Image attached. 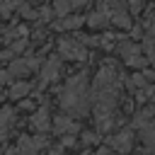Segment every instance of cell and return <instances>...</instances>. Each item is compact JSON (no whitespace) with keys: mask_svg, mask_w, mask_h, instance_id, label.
Instances as JSON below:
<instances>
[{"mask_svg":"<svg viewBox=\"0 0 155 155\" xmlns=\"http://www.w3.org/2000/svg\"><path fill=\"white\" fill-rule=\"evenodd\" d=\"M61 107L70 114H85L90 107V90H87V75L78 73L73 75L65 87L61 90Z\"/></svg>","mask_w":155,"mask_h":155,"instance_id":"cell-1","label":"cell"},{"mask_svg":"<svg viewBox=\"0 0 155 155\" xmlns=\"http://www.w3.org/2000/svg\"><path fill=\"white\" fill-rule=\"evenodd\" d=\"M58 53L61 58H68V61H85L87 58V46L82 39H73V36H65L58 41Z\"/></svg>","mask_w":155,"mask_h":155,"instance_id":"cell-2","label":"cell"},{"mask_svg":"<svg viewBox=\"0 0 155 155\" xmlns=\"http://www.w3.org/2000/svg\"><path fill=\"white\" fill-rule=\"evenodd\" d=\"M39 68H41L39 56H24V58H12L7 73H10V78H24V75H29L31 70H39Z\"/></svg>","mask_w":155,"mask_h":155,"instance_id":"cell-3","label":"cell"},{"mask_svg":"<svg viewBox=\"0 0 155 155\" xmlns=\"http://www.w3.org/2000/svg\"><path fill=\"white\" fill-rule=\"evenodd\" d=\"M41 73H39V87H46L48 82H53V80H58V75H61V61H58V56H53V58H48L46 63H41V68H39Z\"/></svg>","mask_w":155,"mask_h":155,"instance_id":"cell-4","label":"cell"},{"mask_svg":"<svg viewBox=\"0 0 155 155\" xmlns=\"http://www.w3.org/2000/svg\"><path fill=\"white\" fill-rule=\"evenodd\" d=\"M119 51H121V56H124V61H126L128 65L140 68V65H145V63H148V58H143V56H140V48H138L136 44H131V41H124V44L119 46Z\"/></svg>","mask_w":155,"mask_h":155,"instance_id":"cell-5","label":"cell"},{"mask_svg":"<svg viewBox=\"0 0 155 155\" xmlns=\"http://www.w3.org/2000/svg\"><path fill=\"white\" fill-rule=\"evenodd\" d=\"M131 145H133V133L131 131H119V133H114L109 138V148H114L119 153H128Z\"/></svg>","mask_w":155,"mask_h":155,"instance_id":"cell-6","label":"cell"},{"mask_svg":"<svg viewBox=\"0 0 155 155\" xmlns=\"http://www.w3.org/2000/svg\"><path fill=\"white\" fill-rule=\"evenodd\" d=\"M31 126L39 131V133H44V131H48V126H51V119H48V109L46 107H39L34 114H31Z\"/></svg>","mask_w":155,"mask_h":155,"instance_id":"cell-7","label":"cell"},{"mask_svg":"<svg viewBox=\"0 0 155 155\" xmlns=\"http://www.w3.org/2000/svg\"><path fill=\"white\" fill-rule=\"evenodd\" d=\"M12 121H15V111H12L10 107H0V143L10 136Z\"/></svg>","mask_w":155,"mask_h":155,"instance_id":"cell-8","label":"cell"},{"mask_svg":"<svg viewBox=\"0 0 155 155\" xmlns=\"http://www.w3.org/2000/svg\"><path fill=\"white\" fill-rule=\"evenodd\" d=\"M85 22H87L92 29H102V27H107V24H109V10L102 5V7H99V10H94L90 17H85Z\"/></svg>","mask_w":155,"mask_h":155,"instance_id":"cell-9","label":"cell"},{"mask_svg":"<svg viewBox=\"0 0 155 155\" xmlns=\"http://www.w3.org/2000/svg\"><path fill=\"white\" fill-rule=\"evenodd\" d=\"M53 126H56V133L58 136H73V133H78V124L70 116H56Z\"/></svg>","mask_w":155,"mask_h":155,"instance_id":"cell-10","label":"cell"},{"mask_svg":"<svg viewBox=\"0 0 155 155\" xmlns=\"http://www.w3.org/2000/svg\"><path fill=\"white\" fill-rule=\"evenodd\" d=\"M29 92H31V82H27V80H17V82H12V85H10V92H7V97L19 102V99L29 97Z\"/></svg>","mask_w":155,"mask_h":155,"instance_id":"cell-11","label":"cell"},{"mask_svg":"<svg viewBox=\"0 0 155 155\" xmlns=\"http://www.w3.org/2000/svg\"><path fill=\"white\" fill-rule=\"evenodd\" d=\"M82 24H85V17H68V15H63L53 27L61 29V31H65V29H78V27H82Z\"/></svg>","mask_w":155,"mask_h":155,"instance_id":"cell-12","label":"cell"},{"mask_svg":"<svg viewBox=\"0 0 155 155\" xmlns=\"http://www.w3.org/2000/svg\"><path fill=\"white\" fill-rule=\"evenodd\" d=\"M143 140H145V145H148L150 150H155V121H153V119L143 126Z\"/></svg>","mask_w":155,"mask_h":155,"instance_id":"cell-13","label":"cell"},{"mask_svg":"<svg viewBox=\"0 0 155 155\" xmlns=\"http://www.w3.org/2000/svg\"><path fill=\"white\" fill-rule=\"evenodd\" d=\"M73 10V5H70V0H53V15H58V17H63V15H68Z\"/></svg>","mask_w":155,"mask_h":155,"instance_id":"cell-14","label":"cell"},{"mask_svg":"<svg viewBox=\"0 0 155 155\" xmlns=\"http://www.w3.org/2000/svg\"><path fill=\"white\" fill-rule=\"evenodd\" d=\"M19 15L27 17V19H36V10H31L29 2H27V5H19Z\"/></svg>","mask_w":155,"mask_h":155,"instance_id":"cell-15","label":"cell"},{"mask_svg":"<svg viewBox=\"0 0 155 155\" xmlns=\"http://www.w3.org/2000/svg\"><path fill=\"white\" fill-rule=\"evenodd\" d=\"M10 82V73L7 70H0V85H7Z\"/></svg>","mask_w":155,"mask_h":155,"instance_id":"cell-16","label":"cell"},{"mask_svg":"<svg viewBox=\"0 0 155 155\" xmlns=\"http://www.w3.org/2000/svg\"><path fill=\"white\" fill-rule=\"evenodd\" d=\"M82 140H85V143H94L97 136H94V133H82Z\"/></svg>","mask_w":155,"mask_h":155,"instance_id":"cell-17","label":"cell"},{"mask_svg":"<svg viewBox=\"0 0 155 155\" xmlns=\"http://www.w3.org/2000/svg\"><path fill=\"white\" fill-rule=\"evenodd\" d=\"M87 2H92V0H70L73 7H82V5H87Z\"/></svg>","mask_w":155,"mask_h":155,"instance_id":"cell-18","label":"cell"},{"mask_svg":"<svg viewBox=\"0 0 155 155\" xmlns=\"http://www.w3.org/2000/svg\"><path fill=\"white\" fill-rule=\"evenodd\" d=\"M128 5H131L133 10H140V5H143V0H128Z\"/></svg>","mask_w":155,"mask_h":155,"instance_id":"cell-19","label":"cell"},{"mask_svg":"<svg viewBox=\"0 0 155 155\" xmlns=\"http://www.w3.org/2000/svg\"><path fill=\"white\" fill-rule=\"evenodd\" d=\"M97 155H109V148H99V150H97Z\"/></svg>","mask_w":155,"mask_h":155,"instance_id":"cell-20","label":"cell"},{"mask_svg":"<svg viewBox=\"0 0 155 155\" xmlns=\"http://www.w3.org/2000/svg\"><path fill=\"white\" fill-rule=\"evenodd\" d=\"M2 99H5V94H2V90H0V104H2Z\"/></svg>","mask_w":155,"mask_h":155,"instance_id":"cell-21","label":"cell"},{"mask_svg":"<svg viewBox=\"0 0 155 155\" xmlns=\"http://www.w3.org/2000/svg\"><path fill=\"white\" fill-rule=\"evenodd\" d=\"M27 2H41V0H27Z\"/></svg>","mask_w":155,"mask_h":155,"instance_id":"cell-22","label":"cell"}]
</instances>
